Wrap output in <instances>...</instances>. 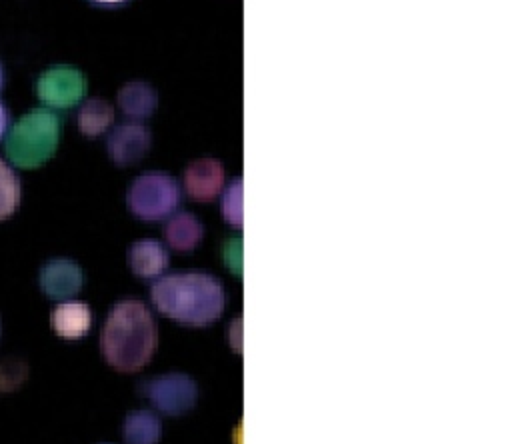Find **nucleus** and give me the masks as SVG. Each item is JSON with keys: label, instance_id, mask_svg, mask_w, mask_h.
Returning a JSON list of instances; mask_svg holds the SVG:
<instances>
[{"label": "nucleus", "instance_id": "1", "mask_svg": "<svg viewBox=\"0 0 512 444\" xmlns=\"http://www.w3.org/2000/svg\"><path fill=\"white\" fill-rule=\"evenodd\" d=\"M150 298L160 312L188 326L214 322L226 304V292L220 280L200 270L160 276L150 288Z\"/></svg>", "mask_w": 512, "mask_h": 444}, {"label": "nucleus", "instance_id": "2", "mask_svg": "<svg viewBox=\"0 0 512 444\" xmlns=\"http://www.w3.org/2000/svg\"><path fill=\"white\" fill-rule=\"evenodd\" d=\"M158 330L150 308L140 300L116 302L100 332V350L110 366L122 372L140 370L152 356Z\"/></svg>", "mask_w": 512, "mask_h": 444}, {"label": "nucleus", "instance_id": "3", "mask_svg": "<svg viewBox=\"0 0 512 444\" xmlns=\"http://www.w3.org/2000/svg\"><path fill=\"white\" fill-rule=\"evenodd\" d=\"M58 136V116L46 108H34L10 128L6 138V152L16 166L36 168L54 154Z\"/></svg>", "mask_w": 512, "mask_h": 444}, {"label": "nucleus", "instance_id": "4", "mask_svg": "<svg viewBox=\"0 0 512 444\" xmlns=\"http://www.w3.org/2000/svg\"><path fill=\"white\" fill-rule=\"evenodd\" d=\"M128 208L142 220H160L180 204V186L166 172L140 174L128 190Z\"/></svg>", "mask_w": 512, "mask_h": 444}, {"label": "nucleus", "instance_id": "5", "mask_svg": "<svg viewBox=\"0 0 512 444\" xmlns=\"http://www.w3.org/2000/svg\"><path fill=\"white\" fill-rule=\"evenodd\" d=\"M140 390L148 400L166 414H182L194 406L198 386L194 378L184 372H166L146 380Z\"/></svg>", "mask_w": 512, "mask_h": 444}, {"label": "nucleus", "instance_id": "6", "mask_svg": "<svg viewBox=\"0 0 512 444\" xmlns=\"http://www.w3.org/2000/svg\"><path fill=\"white\" fill-rule=\"evenodd\" d=\"M36 92L42 102L54 108L76 104L86 92V78L72 66H52L44 70L36 82Z\"/></svg>", "mask_w": 512, "mask_h": 444}, {"label": "nucleus", "instance_id": "7", "mask_svg": "<svg viewBox=\"0 0 512 444\" xmlns=\"http://www.w3.org/2000/svg\"><path fill=\"white\" fill-rule=\"evenodd\" d=\"M108 154L118 166L138 162L150 148V130L136 122L120 124L108 136Z\"/></svg>", "mask_w": 512, "mask_h": 444}, {"label": "nucleus", "instance_id": "8", "mask_svg": "<svg viewBox=\"0 0 512 444\" xmlns=\"http://www.w3.org/2000/svg\"><path fill=\"white\" fill-rule=\"evenodd\" d=\"M40 288L46 296L64 300L76 294L82 286V270L74 260L68 258H52L48 260L38 274Z\"/></svg>", "mask_w": 512, "mask_h": 444}, {"label": "nucleus", "instance_id": "9", "mask_svg": "<svg viewBox=\"0 0 512 444\" xmlns=\"http://www.w3.org/2000/svg\"><path fill=\"white\" fill-rule=\"evenodd\" d=\"M184 186L194 200H212L224 186L222 164L214 158L194 160L184 172Z\"/></svg>", "mask_w": 512, "mask_h": 444}, {"label": "nucleus", "instance_id": "10", "mask_svg": "<svg viewBox=\"0 0 512 444\" xmlns=\"http://www.w3.org/2000/svg\"><path fill=\"white\" fill-rule=\"evenodd\" d=\"M90 324V306L80 300H62L50 312V326L62 338H80L90 330Z\"/></svg>", "mask_w": 512, "mask_h": 444}, {"label": "nucleus", "instance_id": "11", "mask_svg": "<svg viewBox=\"0 0 512 444\" xmlns=\"http://www.w3.org/2000/svg\"><path fill=\"white\" fill-rule=\"evenodd\" d=\"M168 252L166 248L152 238L136 240L128 250V264L132 272L140 278H154L162 274L168 266Z\"/></svg>", "mask_w": 512, "mask_h": 444}, {"label": "nucleus", "instance_id": "12", "mask_svg": "<svg viewBox=\"0 0 512 444\" xmlns=\"http://www.w3.org/2000/svg\"><path fill=\"white\" fill-rule=\"evenodd\" d=\"M202 224L200 220L190 214V212H178L174 214L166 226H164V236H166V242L180 250V252H186V250H192L198 246V242L202 240Z\"/></svg>", "mask_w": 512, "mask_h": 444}, {"label": "nucleus", "instance_id": "13", "mask_svg": "<svg viewBox=\"0 0 512 444\" xmlns=\"http://www.w3.org/2000/svg\"><path fill=\"white\" fill-rule=\"evenodd\" d=\"M162 432V424L150 410L138 408L126 414L122 424V436L126 444H156Z\"/></svg>", "mask_w": 512, "mask_h": 444}, {"label": "nucleus", "instance_id": "14", "mask_svg": "<svg viewBox=\"0 0 512 444\" xmlns=\"http://www.w3.org/2000/svg\"><path fill=\"white\" fill-rule=\"evenodd\" d=\"M158 96L154 88L146 82H130L120 88L118 104L122 112L130 118H146L154 112Z\"/></svg>", "mask_w": 512, "mask_h": 444}, {"label": "nucleus", "instance_id": "15", "mask_svg": "<svg viewBox=\"0 0 512 444\" xmlns=\"http://www.w3.org/2000/svg\"><path fill=\"white\" fill-rule=\"evenodd\" d=\"M114 110L112 106L102 98H92L82 104L78 112V128L86 136H98L106 132V128L112 124Z\"/></svg>", "mask_w": 512, "mask_h": 444}, {"label": "nucleus", "instance_id": "16", "mask_svg": "<svg viewBox=\"0 0 512 444\" xmlns=\"http://www.w3.org/2000/svg\"><path fill=\"white\" fill-rule=\"evenodd\" d=\"M20 204V180L0 158V220L8 218Z\"/></svg>", "mask_w": 512, "mask_h": 444}, {"label": "nucleus", "instance_id": "17", "mask_svg": "<svg viewBox=\"0 0 512 444\" xmlns=\"http://www.w3.org/2000/svg\"><path fill=\"white\" fill-rule=\"evenodd\" d=\"M26 378V364L20 358H4L0 362V390H12Z\"/></svg>", "mask_w": 512, "mask_h": 444}, {"label": "nucleus", "instance_id": "18", "mask_svg": "<svg viewBox=\"0 0 512 444\" xmlns=\"http://www.w3.org/2000/svg\"><path fill=\"white\" fill-rule=\"evenodd\" d=\"M222 216L236 226H242V184H234L222 198Z\"/></svg>", "mask_w": 512, "mask_h": 444}, {"label": "nucleus", "instance_id": "19", "mask_svg": "<svg viewBox=\"0 0 512 444\" xmlns=\"http://www.w3.org/2000/svg\"><path fill=\"white\" fill-rule=\"evenodd\" d=\"M8 124H10V114H8L6 106L0 102V138L6 134V130H8Z\"/></svg>", "mask_w": 512, "mask_h": 444}, {"label": "nucleus", "instance_id": "20", "mask_svg": "<svg viewBox=\"0 0 512 444\" xmlns=\"http://www.w3.org/2000/svg\"><path fill=\"white\" fill-rule=\"evenodd\" d=\"M92 2H96V4H106V6H116V4H122V2H126V0H92Z\"/></svg>", "mask_w": 512, "mask_h": 444}, {"label": "nucleus", "instance_id": "21", "mask_svg": "<svg viewBox=\"0 0 512 444\" xmlns=\"http://www.w3.org/2000/svg\"><path fill=\"white\" fill-rule=\"evenodd\" d=\"M2 82H4V76H2V68H0V86H2Z\"/></svg>", "mask_w": 512, "mask_h": 444}]
</instances>
